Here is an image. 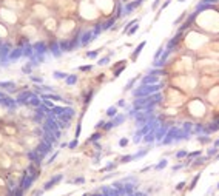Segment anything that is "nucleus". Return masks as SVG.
Masks as SVG:
<instances>
[{
  "label": "nucleus",
  "instance_id": "obj_9",
  "mask_svg": "<svg viewBox=\"0 0 219 196\" xmlns=\"http://www.w3.org/2000/svg\"><path fill=\"white\" fill-rule=\"evenodd\" d=\"M10 37V28L6 23H3L2 20H0V40L6 42V39Z\"/></svg>",
  "mask_w": 219,
  "mask_h": 196
},
{
  "label": "nucleus",
  "instance_id": "obj_25",
  "mask_svg": "<svg viewBox=\"0 0 219 196\" xmlns=\"http://www.w3.org/2000/svg\"><path fill=\"white\" fill-rule=\"evenodd\" d=\"M77 145H79V139H76V138H74L71 142H68V148H70V150H74V148H77Z\"/></svg>",
  "mask_w": 219,
  "mask_h": 196
},
{
  "label": "nucleus",
  "instance_id": "obj_5",
  "mask_svg": "<svg viewBox=\"0 0 219 196\" xmlns=\"http://www.w3.org/2000/svg\"><path fill=\"white\" fill-rule=\"evenodd\" d=\"M201 176H202V171H196V174L190 179V182L187 184V188H185V193H188V191H193L194 188H196V185H197V182L201 181Z\"/></svg>",
  "mask_w": 219,
  "mask_h": 196
},
{
  "label": "nucleus",
  "instance_id": "obj_26",
  "mask_svg": "<svg viewBox=\"0 0 219 196\" xmlns=\"http://www.w3.org/2000/svg\"><path fill=\"white\" fill-rule=\"evenodd\" d=\"M128 144H130V139H128V138H122V139H119V147L125 148Z\"/></svg>",
  "mask_w": 219,
  "mask_h": 196
},
{
  "label": "nucleus",
  "instance_id": "obj_28",
  "mask_svg": "<svg viewBox=\"0 0 219 196\" xmlns=\"http://www.w3.org/2000/svg\"><path fill=\"white\" fill-rule=\"evenodd\" d=\"M159 3H161V0H154V3H153V6H151V10H156V8L159 6Z\"/></svg>",
  "mask_w": 219,
  "mask_h": 196
},
{
  "label": "nucleus",
  "instance_id": "obj_4",
  "mask_svg": "<svg viewBox=\"0 0 219 196\" xmlns=\"http://www.w3.org/2000/svg\"><path fill=\"white\" fill-rule=\"evenodd\" d=\"M2 131L5 134V138H14L17 133H19V127L16 124H3L2 125Z\"/></svg>",
  "mask_w": 219,
  "mask_h": 196
},
{
  "label": "nucleus",
  "instance_id": "obj_31",
  "mask_svg": "<svg viewBox=\"0 0 219 196\" xmlns=\"http://www.w3.org/2000/svg\"><path fill=\"white\" fill-rule=\"evenodd\" d=\"M216 190L219 191V181H217V184H216Z\"/></svg>",
  "mask_w": 219,
  "mask_h": 196
},
{
  "label": "nucleus",
  "instance_id": "obj_22",
  "mask_svg": "<svg viewBox=\"0 0 219 196\" xmlns=\"http://www.w3.org/2000/svg\"><path fill=\"white\" fill-rule=\"evenodd\" d=\"M71 184H76V185H82V184H85V178L83 176H79V178H74L73 181H70Z\"/></svg>",
  "mask_w": 219,
  "mask_h": 196
},
{
  "label": "nucleus",
  "instance_id": "obj_29",
  "mask_svg": "<svg viewBox=\"0 0 219 196\" xmlns=\"http://www.w3.org/2000/svg\"><path fill=\"white\" fill-rule=\"evenodd\" d=\"M124 105H125V101H124V99H121V101L116 104V107H117V108H119V107H124Z\"/></svg>",
  "mask_w": 219,
  "mask_h": 196
},
{
  "label": "nucleus",
  "instance_id": "obj_32",
  "mask_svg": "<svg viewBox=\"0 0 219 196\" xmlns=\"http://www.w3.org/2000/svg\"><path fill=\"white\" fill-rule=\"evenodd\" d=\"M217 196H219V194H217Z\"/></svg>",
  "mask_w": 219,
  "mask_h": 196
},
{
  "label": "nucleus",
  "instance_id": "obj_20",
  "mask_svg": "<svg viewBox=\"0 0 219 196\" xmlns=\"http://www.w3.org/2000/svg\"><path fill=\"white\" fill-rule=\"evenodd\" d=\"M131 161H134V156L133 154H125V156H122L119 159V164H127V162H131Z\"/></svg>",
  "mask_w": 219,
  "mask_h": 196
},
{
  "label": "nucleus",
  "instance_id": "obj_27",
  "mask_svg": "<svg viewBox=\"0 0 219 196\" xmlns=\"http://www.w3.org/2000/svg\"><path fill=\"white\" fill-rule=\"evenodd\" d=\"M3 144H5V134L0 131V147H3Z\"/></svg>",
  "mask_w": 219,
  "mask_h": 196
},
{
  "label": "nucleus",
  "instance_id": "obj_18",
  "mask_svg": "<svg viewBox=\"0 0 219 196\" xmlns=\"http://www.w3.org/2000/svg\"><path fill=\"white\" fill-rule=\"evenodd\" d=\"M99 53H100V50H91V51H88V53L85 54V57H86V59H97V57H99Z\"/></svg>",
  "mask_w": 219,
  "mask_h": 196
},
{
  "label": "nucleus",
  "instance_id": "obj_6",
  "mask_svg": "<svg viewBox=\"0 0 219 196\" xmlns=\"http://www.w3.org/2000/svg\"><path fill=\"white\" fill-rule=\"evenodd\" d=\"M145 45H147V42H145V40H142V42L134 48V51H133V53H131V56H130V60H131V62H136V60H137V57H139V54L142 53V50L145 48Z\"/></svg>",
  "mask_w": 219,
  "mask_h": 196
},
{
  "label": "nucleus",
  "instance_id": "obj_24",
  "mask_svg": "<svg viewBox=\"0 0 219 196\" xmlns=\"http://www.w3.org/2000/svg\"><path fill=\"white\" fill-rule=\"evenodd\" d=\"M30 80H31V82H34V83H40V85L43 83V79H42V77H39V76H34V74H31V76H30Z\"/></svg>",
  "mask_w": 219,
  "mask_h": 196
},
{
  "label": "nucleus",
  "instance_id": "obj_12",
  "mask_svg": "<svg viewBox=\"0 0 219 196\" xmlns=\"http://www.w3.org/2000/svg\"><path fill=\"white\" fill-rule=\"evenodd\" d=\"M187 181H181V182H177L176 184V187H174V191H177V193H185V188H187Z\"/></svg>",
  "mask_w": 219,
  "mask_h": 196
},
{
  "label": "nucleus",
  "instance_id": "obj_1",
  "mask_svg": "<svg viewBox=\"0 0 219 196\" xmlns=\"http://www.w3.org/2000/svg\"><path fill=\"white\" fill-rule=\"evenodd\" d=\"M184 113L187 119H190L194 124H205L211 121V107L207 104V101L201 94H194L187 101Z\"/></svg>",
  "mask_w": 219,
  "mask_h": 196
},
{
  "label": "nucleus",
  "instance_id": "obj_7",
  "mask_svg": "<svg viewBox=\"0 0 219 196\" xmlns=\"http://www.w3.org/2000/svg\"><path fill=\"white\" fill-rule=\"evenodd\" d=\"M0 88H2L3 91L13 93V91L17 90V85H16V82H13V80H5V82H0Z\"/></svg>",
  "mask_w": 219,
  "mask_h": 196
},
{
  "label": "nucleus",
  "instance_id": "obj_14",
  "mask_svg": "<svg viewBox=\"0 0 219 196\" xmlns=\"http://www.w3.org/2000/svg\"><path fill=\"white\" fill-rule=\"evenodd\" d=\"M167 165H168V159H165V158H164V159H161V161H159L153 168H154V170H157V171H161V170L167 168Z\"/></svg>",
  "mask_w": 219,
  "mask_h": 196
},
{
  "label": "nucleus",
  "instance_id": "obj_30",
  "mask_svg": "<svg viewBox=\"0 0 219 196\" xmlns=\"http://www.w3.org/2000/svg\"><path fill=\"white\" fill-rule=\"evenodd\" d=\"M213 147H216V148H219V139H216V141L213 142Z\"/></svg>",
  "mask_w": 219,
  "mask_h": 196
},
{
  "label": "nucleus",
  "instance_id": "obj_23",
  "mask_svg": "<svg viewBox=\"0 0 219 196\" xmlns=\"http://www.w3.org/2000/svg\"><path fill=\"white\" fill-rule=\"evenodd\" d=\"M139 30V22L137 23H134L130 30H128V33H127V36H133V34H136V31Z\"/></svg>",
  "mask_w": 219,
  "mask_h": 196
},
{
  "label": "nucleus",
  "instance_id": "obj_16",
  "mask_svg": "<svg viewBox=\"0 0 219 196\" xmlns=\"http://www.w3.org/2000/svg\"><path fill=\"white\" fill-rule=\"evenodd\" d=\"M111 54H113V53H110V54H106V56L100 57V59L97 60V65H99V66H103V65H108V63H110V59H111Z\"/></svg>",
  "mask_w": 219,
  "mask_h": 196
},
{
  "label": "nucleus",
  "instance_id": "obj_2",
  "mask_svg": "<svg viewBox=\"0 0 219 196\" xmlns=\"http://www.w3.org/2000/svg\"><path fill=\"white\" fill-rule=\"evenodd\" d=\"M0 20L6 25H16L19 22V16L16 14L14 8H8V6H2L0 8Z\"/></svg>",
  "mask_w": 219,
  "mask_h": 196
},
{
  "label": "nucleus",
  "instance_id": "obj_13",
  "mask_svg": "<svg viewBox=\"0 0 219 196\" xmlns=\"http://www.w3.org/2000/svg\"><path fill=\"white\" fill-rule=\"evenodd\" d=\"M33 66H36V65H34L31 60H28V63L22 66V73H23V74H30V76H31V73H33Z\"/></svg>",
  "mask_w": 219,
  "mask_h": 196
},
{
  "label": "nucleus",
  "instance_id": "obj_17",
  "mask_svg": "<svg viewBox=\"0 0 219 196\" xmlns=\"http://www.w3.org/2000/svg\"><path fill=\"white\" fill-rule=\"evenodd\" d=\"M174 156H176L177 161H184V159H187V156H188V150H185V148H184V150H179V151H176Z\"/></svg>",
  "mask_w": 219,
  "mask_h": 196
},
{
  "label": "nucleus",
  "instance_id": "obj_10",
  "mask_svg": "<svg viewBox=\"0 0 219 196\" xmlns=\"http://www.w3.org/2000/svg\"><path fill=\"white\" fill-rule=\"evenodd\" d=\"M117 110H119V108H117L116 105L110 107V108L106 110V118H108V119H113L114 116H117V114H119V111H117Z\"/></svg>",
  "mask_w": 219,
  "mask_h": 196
},
{
  "label": "nucleus",
  "instance_id": "obj_8",
  "mask_svg": "<svg viewBox=\"0 0 219 196\" xmlns=\"http://www.w3.org/2000/svg\"><path fill=\"white\" fill-rule=\"evenodd\" d=\"M62 174H57V176H54V178H51L45 185H43V191H46V190H51V187H54V185H57L60 181H62Z\"/></svg>",
  "mask_w": 219,
  "mask_h": 196
},
{
  "label": "nucleus",
  "instance_id": "obj_19",
  "mask_svg": "<svg viewBox=\"0 0 219 196\" xmlns=\"http://www.w3.org/2000/svg\"><path fill=\"white\" fill-rule=\"evenodd\" d=\"M66 76H68V74H66V73H62V71H54V73H53V77L57 79V80H65Z\"/></svg>",
  "mask_w": 219,
  "mask_h": 196
},
{
  "label": "nucleus",
  "instance_id": "obj_3",
  "mask_svg": "<svg viewBox=\"0 0 219 196\" xmlns=\"http://www.w3.org/2000/svg\"><path fill=\"white\" fill-rule=\"evenodd\" d=\"M202 97L207 101V104L210 107H214L219 104V83L213 85L211 88H208L205 93H202Z\"/></svg>",
  "mask_w": 219,
  "mask_h": 196
},
{
  "label": "nucleus",
  "instance_id": "obj_21",
  "mask_svg": "<svg viewBox=\"0 0 219 196\" xmlns=\"http://www.w3.org/2000/svg\"><path fill=\"white\" fill-rule=\"evenodd\" d=\"M93 68H94L93 65H82V66H79L77 70H79L80 73H90V71H91Z\"/></svg>",
  "mask_w": 219,
  "mask_h": 196
},
{
  "label": "nucleus",
  "instance_id": "obj_15",
  "mask_svg": "<svg viewBox=\"0 0 219 196\" xmlns=\"http://www.w3.org/2000/svg\"><path fill=\"white\" fill-rule=\"evenodd\" d=\"M139 77H141V76H136V77L130 79V80H128V83H127V85L124 86V91H130V90H131V88H133V86L136 85V82L139 80Z\"/></svg>",
  "mask_w": 219,
  "mask_h": 196
},
{
  "label": "nucleus",
  "instance_id": "obj_11",
  "mask_svg": "<svg viewBox=\"0 0 219 196\" xmlns=\"http://www.w3.org/2000/svg\"><path fill=\"white\" fill-rule=\"evenodd\" d=\"M77 82H79L77 74H68L66 79H65V83H66V85H76Z\"/></svg>",
  "mask_w": 219,
  "mask_h": 196
}]
</instances>
